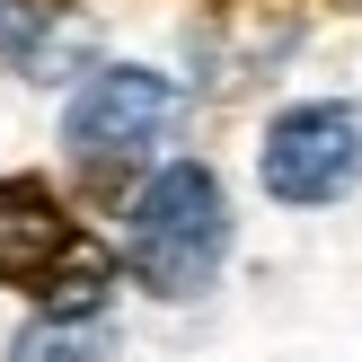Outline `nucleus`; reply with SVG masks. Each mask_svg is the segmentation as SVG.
Returning a JSON list of instances; mask_svg holds the SVG:
<instances>
[{"mask_svg": "<svg viewBox=\"0 0 362 362\" xmlns=\"http://www.w3.org/2000/svg\"><path fill=\"white\" fill-rule=\"evenodd\" d=\"M80 247H88L80 221L62 212L45 177H0V283L9 292H45Z\"/></svg>", "mask_w": 362, "mask_h": 362, "instance_id": "4", "label": "nucleus"}, {"mask_svg": "<svg viewBox=\"0 0 362 362\" xmlns=\"http://www.w3.org/2000/svg\"><path fill=\"white\" fill-rule=\"evenodd\" d=\"M9 362H106V318H27V336L9 345Z\"/></svg>", "mask_w": 362, "mask_h": 362, "instance_id": "5", "label": "nucleus"}, {"mask_svg": "<svg viewBox=\"0 0 362 362\" xmlns=\"http://www.w3.org/2000/svg\"><path fill=\"white\" fill-rule=\"evenodd\" d=\"M177 115H186V88H177L168 71L98 62L71 88V106H62V141H71L80 168H133V159H151L159 141L177 133Z\"/></svg>", "mask_w": 362, "mask_h": 362, "instance_id": "2", "label": "nucleus"}, {"mask_svg": "<svg viewBox=\"0 0 362 362\" xmlns=\"http://www.w3.org/2000/svg\"><path fill=\"white\" fill-rule=\"evenodd\" d=\"M45 18V0H0V53L18 62V45H27V27Z\"/></svg>", "mask_w": 362, "mask_h": 362, "instance_id": "6", "label": "nucleus"}, {"mask_svg": "<svg viewBox=\"0 0 362 362\" xmlns=\"http://www.w3.org/2000/svg\"><path fill=\"white\" fill-rule=\"evenodd\" d=\"M257 177L292 212H318L336 194H354V177H362V106H345V98L283 106L265 124V141H257Z\"/></svg>", "mask_w": 362, "mask_h": 362, "instance_id": "3", "label": "nucleus"}, {"mask_svg": "<svg viewBox=\"0 0 362 362\" xmlns=\"http://www.w3.org/2000/svg\"><path fill=\"white\" fill-rule=\"evenodd\" d=\"M230 257V194L204 159H168L124 212V265L159 300H204Z\"/></svg>", "mask_w": 362, "mask_h": 362, "instance_id": "1", "label": "nucleus"}]
</instances>
